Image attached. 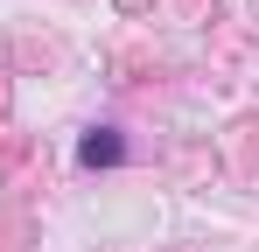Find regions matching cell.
Here are the masks:
<instances>
[{
    "label": "cell",
    "instance_id": "1",
    "mask_svg": "<svg viewBox=\"0 0 259 252\" xmlns=\"http://www.w3.org/2000/svg\"><path fill=\"white\" fill-rule=\"evenodd\" d=\"M84 161L98 168V161H119V140H112V133H91L84 140Z\"/></svg>",
    "mask_w": 259,
    "mask_h": 252
}]
</instances>
